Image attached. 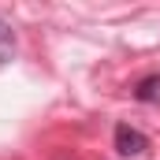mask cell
<instances>
[{
  "label": "cell",
  "mask_w": 160,
  "mask_h": 160,
  "mask_svg": "<svg viewBox=\"0 0 160 160\" xmlns=\"http://www.w3.org/2000/svg\"><path fill=\"white\" fill-rule=\"evenodd\" d=\"M145 149H149V138L138 127H130V123H119L116 127V153L119 157H142Z\"/></svg>",
  "instance_id": "cell-1"
},
{
  "label": "cell",
  "mask_w": 160,
  "mask_h": 160,
  "mask_svg": "<svg viewBox=\"0 0 160 160\" xmlns=\"http://www.w3.org/2000/svg\"><path fill=\"white\" fill-rule=\"evenodd\" d=\"M134 101L142 104H160V75H145L134 86Z\"/></svg>",
  "instance_id": "cell-2"
},
{
  "label": "cell",
  "mask_w": 160,
  "mask_h": 160,
  "mask_svg": "<svg viewBox=\"0 0 160 160\" xmlns=\"http://www.w3.org/2000/svg\"><path fill=\"white\" fill-rule=\"evenodd\" d=\"M11 52H15V34H11V26L0 19V63L11 60Z\"/></svg>",
  "instance_id": "cell-3"
}]
</instances>
